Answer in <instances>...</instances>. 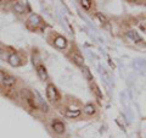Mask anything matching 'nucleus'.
<instances>
[{
	"mask_svg": "<svg viewBox=\"0 0 146 138\" xmlns=\"http://www.w3.org/2000/svg\"><path fill=\"white\" fill-rule=\"evenodd\" d=\"M121 99H122V103H123V105H124L125 108L129 107V96H128L127 92H123V93L121 94Z\"/></svg>",
	"mask_w": 146,
	"mask_h": 138,
	"instance_id": "nucleus-14",
	"label": "nucleus"
},
{
	"mask_svg": "<svg viewBox=\"0 0 146 138\" xmlns=\"http://www.w3.org/2000/svg\"><path fill=\"white\" fill-rule=\"evenodd\" d=\"M46 96H48V99L50 100V102H57L58 99H60V95H58V92L57 89L55 88V86L52 84H49L46 87Z\"/></svg>",
	"mask_w": 146,
	"mask_h": 138,
	"instance_id": "nucleus-1",
	"label": "nucleus"
},
{
	"mask_svg": "<svg viewBox=\"0 0 146 138\" xmlns=\"http://www.w3.org/2000/svg\"><path fill=\"white\" fill-rule=\"evenodd\" d=\"M1 83L5 86V87H12V86H15L16 83V80L13 78L12 76H9V75H5V77H4V80Z\"/></svg>",
	"mask_w": 146,
	"mask_h": 138,
	"instance_id": "nucleus-8",
	"label": "nucleus"
},
{
	"mask_svg": "<svg viewBox=\"0 0 146 138\" xmlns=\"http://www.w3.org/2000/svg\"><path fill=\"white\" fill-rule=\"evenodd\" d=\"M100 73H101V77H102V80L105 81V83H107V84L111 83V77H110V75L104 70V68H100Z\"/></svg>",
	"mask_w": 146,
	"mask_h": 138,
	"instance_id": "nucleus-13",
	"label": "nucleus"
},
{
	"mask_svg": "<svg viewBox=\"0 0 146 138\" xmlns=\"http://www.w3.org/2000/svg\"><path fill=\"white\" fill-rule=\"evenodd\" d=\"M54 44L56 45V47H57L58 49H65V48L67 47V40H66L65 37L58 36V37H56V38H55Z\"/></svg>",
	"mask_w": 146,
	"mask_h": 138,
	"instance_id": "nucleus-5",
	"label": "nucleus"
},
{
	"mask_svg": "<svg viewBox=\"0 0 146 138\" xmlns=\"http://www.w3.org/2000/svg\"><path fill=\"white\" fill-rule=\"evenodd\" d=\"M127 37L129 39L133 40V42H135V43H140L141 42V38L139 37L138 32H135V31H128L127 32Z\"/></svg>",
	"mask_w": 146,
	"mask_h": 138,
	"instance_id": "nucleus-9",
	"label": "nucleus"
},
{
	"mask_svg": "<svg viewBox=\"0 0 146 138\" xmlns=\"http://www.w3.org/2000/svg\"><path fill=\"white\" fill-rule=\"evenodd\" d=\"M80 5L83 6L85 10H89L90 6H91V1H89V0H82V1H80Z\"/></svg>",
	"mask_w": 146,
	"mask_h": 138,
	"instance_id": "nucleus-18",
	"label": "nucleus"
},
{
	"mask_svg": "<svg viewBox=\"0 0 146 138\" xmlns=\"http://www.w3.org/2000/svg\"><path fill=\"white\" fill-rule=\"evenodd\" d=\"M134 67L136 68V70H144V68L146 67V61L145 60H141V59H136V60L134 61Z\"/></svg>",
	"mask_w": 146,
	"mask_h": 138,
	"instance_id": "nucleus-11",
	"label": "nucleus"
},
{
	"mask_svg": "<svg viewBox=\"0 0 146 138\" xmlns=\"http://www.w3.org/2000/svg\"><path fill=\"white\" fill-rule=\"evenodd\" d=\"M33 95H34L35 98H36V103H38V105H39V107L43 109V111H44V113H48V111H49L48 103H46V102H45V100L43 99V96L40 95V93H39V92L36 90V89H34V90H33Z\"/></svg>",
	"mask_w": 146,
	"mask_h": 138,
	"instance_id": "nucleus-2",
	"label": "nucleus"
},
{
	"mask_svg": "<svg viewBox=\"0 0 146 138\" xmlns=\"http://www.w3.org/2000/svg\"><path fill=\"white\" fill-rule=\"evenodd\" d=\"M13 9H15V11L18 12V13H23L25 12V6L22 5L21 3H16L15 5H13Z\"/></svg>",
	"mask_w": 146,
	"mask_h": 138,
	"instance_id": "nucleus-16",
	"label": "nucleus"
},
{
	"mask_svg": "<svg viewBox=\"0 0 146 138\" xmlns=\"http://www.w3.org/2000/svg\"><path fill=\"white\" fill-rule=\"evenodd\" d=\"M36 73H38V76L39 78L42 81H46L48 80V71H46V68H45L44 65H38L36 66Z\"/></svg>",
	"mask_w": 146,
	"mask_h": 138,
	"instance_id": "nucleus-4",
	"label": "nucleus"
},
{
	"mask_svg": "<svg viewBox=\"0 0 146 138\" xmlns=\"http://www.w3.org/2000/svg\"><path fill=\"white\" fill-rule=\"evenodd\" d=\"M83 113L86 114V115H94L95 113H96V108H95L93 104H86L83 108Z\"/></svg>",
	"mask_w": 146,
	"mask_h": 138,
	"instance_id": "nucleus-10",
	"label": "nucleus"
},
{
	"mask_svg": "<svg viewBox=\"0 0 146 138\" xmlns=\"http://www.w3.org/2000/svg\"><path fill=\"white\" fill-rule=\"evenodd\" d=\"M82 70H83V73H84L85 77L88 78L89 81H93V75H91V73H90V71H89V68H88V67L82 66Z\"/></svg>",
	"mask_w": 146,
	"mask_h": 138,
	"instance_id": "nucleus-17",
	"label": "nucleus"
},
{
	"mask_svg": "<svg viewBox=\"0 0 146 138\" xmlns=\"http://www.w3.org/2000/svg\"><path fill=\"white\" fill-rule=\"evenodd\" d=\"M7 61H9V64H10L11 66H18L21 64V59H20V56H18L17 54H15V53H12V54H10L9 55V58H7Z\"/></svg>",
	"mask_w": 146,
	"mask_h": 138,
	"instance_id": "nucleus-6",
	"label": "nucleus"
},
{
	"mask_svg": "<svg viewBox=\"0 0 146 138\" xmlns=\"http://www.w3.org/2000/svg\"><path fill=\"white\" fill-rule=\"evenodd\" d=\"M51 128L55 133H57V135H62L63 132H65V125H63V122L58 121V120H54L52 123H51Z\"/></svg>",
	"mask_w": 146,
	"mask_h": 138,
	"instance_id": "nucleus-3",
	"label": "nucleus"
},
{
	"mask_svg": "<svg viewBox=\"0 0 146 138\" xmlns=\"http://www.w3.org/2000/svg\"><path fill=\"white\" fill-rule=\"evenodd\" d=\"M96 17L100 20V22H102V23H106V22H107L106 16H104L102 13H99V12H98V13H96Z\"/></svg>",
	"mask_w": 146,
	"mask_h": 138,
	"instance_id": "nucleus-19",
	"label": "nucleus"
},
{
	"mask_svg": "<svg viewBox=\"0 0 146 138\" xmlns=\"http://www.w3.org/2000/svg\"><path fill=\"white\" fill-rule=\"evenodd\" d=\"M28 22L32 26L38 27L40 23H42V18H40L39 15H36V13H31L29 17H28Z\"/></svg>",
	"mask_w": 146,
	"mask_h": 138,
	"instance_id": "nucleus-7",
	"label": "nucleus"
},
{
	"mask_svg": "<svg viewBox=\"0 0 146 138\" xmlns=\"http://www.w3.org/2000/svg\"><path fill=\"white\" fill-rule=\"evenodd\" d=\"M4 77H5V75H4V73L0 71V82H3V80H4Z\"/></svg>",
	"mask_w": 146,
	"mask_h": 138,
	"instance_id": "nucleus-20",
	"label": "nucleus"
},
{
	"mask_svg": "<svg viewBox=\"0 0 146 138\" xmlns=\"http://www.w3.org/2000/svg\"><path fill=\"white\" fill-rule=\"evenodd\" d=\"M65 115L70 119H76L80 115V110H66Z\"/></svg>",
	"mask_w": 146,
	"mask_h": 138,
	"instance_id": "nucleus-12",
	"label": "nucleus"
},
{
	"mask_svg": "<svg viewBox=\"0 0 146 138\" xmlns=\"http://www.w3.org/2000/svg\"><path fill=\"white\" fill-rule=\"evenodd\" d=\"M73 60L76 61V64H78V65H80V66H83V64H84V59H83V56H80V55H78V54H73Z\"/></svg>",
	"mask_w": 146,
	"mask_h": 138,
	"instance_id": "nucleus-15",
	"label": "nucleus"
}]
</instances>
